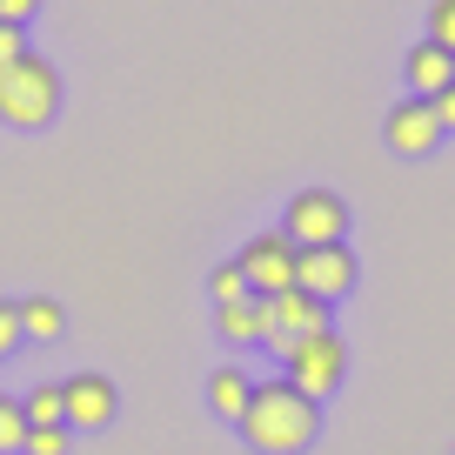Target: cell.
Instances as JSON below:
<instances>
[{
    "label": "cell",
    "mask_w": 455,
    "mask_h": 455,
    "mask_svg": "<svg viewBox=\"0 0 455 455\" xmlns=\"http://www.w3.org/2000/svg\"><path fill=\"white\" fill-rule=\"evenodd\" d=\"M54 114H60V68L28 47L20 60L0 68V121L20 134H41Z\"/></svg>",
    "instance_id": "obj_2"
},
{
    "label": "cell",
    "mask_w": 455,
    "mask_h": 455,
    "mask_svg": "<svg viewBox=\"0 0 455 455\" xmlns=\"http://www.w3.org/2000/svg\"><path fill=\"white\" fill-rule=\"evenodd\" d=\"M295 255L301 248L288 242L282 228H268V235H255V242L242 248V275H248V295H282V288H295Z\"/></svg>",
    "instance_id": "obj_8"
},
{
    "label": "cell",
    "mask_w": 455,
    "mask_h": 455,
    "mask_svg": "<svg viewBox=\"0 0 455 455\" xmlns=\"http://www.w3.org/2000/svg\"><path fill=\"white\" fill-rule=\"evenodd\" d=\"M214 335H221L228 348H255V341H268V301H261V295L221 301V308H214Z\"/></svg>",
    "instance_id": "obj_11"
},
{
    "label": "cell",
    "mask_w": 455,
    "mask_h": 455,
    "mask_svg": "<svg viewBox=\"0 0 455 455\" xmlns=\"http://www.w3.org/2000/svg\"><path fill=\"white\" fill-rule=\"evenodd\" d=\"M435 121H442V134H455V81L435 94Z\"/></svg>",
    "instance_id": "obj_22"
},
{
    "label": "cell",
    "mask_w": 455,
    "mask_h": 455,
    "mask_svg": "<svg viewBox=\"0 0 455 455\" xmlns=\"http://www.w3.org/2000/svg\"><path fill=\"white\" fill-rule=\"evenodd\" d=\"M402 81H409V94L435 100L442 87L455 81V54H449V47H435V41H415L409 54H402Z\"/></svg>",
    "instance_id": "obj_10"
},
{
    "label": "cell",
    "mask_w": 455,
    "mask_h": 455,
    "mask_svg": "<svg viewBox=\"0 0 455 455\" xmlns=\"http://www.w3.org/2000/svg\"><path fill=\"white\" fill-rule=\"evenodd\" d=\"M60 415H68L74 435H94V428H108L114 415H121V388H114L100 369H81V375L60 382Z\"/></svg>",
    "instance_id": "obj_6"
},
{
    "label": "cell",
    "mask_w": 455,
    "mask_h": 455,
    "mask_svg": "<svg viewBox=\"0 0 455 455\" xmlns=\"http://www.w3.org/2000/svg\"><path fill=\"white\" fill-rule=\"evenodd\" d=\"M282 235H288L295 248H328V242H348V201H341L335 188H301V195H288Z\"/></svg>",
    "instance_id": "obj_4"
},
{
    "label": "cell",
    "mask_w": 455,
    "mask_h": 455,
    "mask_svg": "<svg viewBox=\"0 0 455 455\" xmlns=\"http://www.w3.org/2000/svg\"><path fill=\"white\" fill-rule=\"evenodd\" d=\"M20 54H28V28L0 20V68H7V60H20Z\"/></svg>",
    "instance_id": "obj_20"
},
{
    "label": "cell",
    "mask_w": 455,
    "mask_h": 455,
    "mask_svg": "<svg viewBox=\"0 0 455 455\" xmlns=\"http://www.w3.org/2000/svg\"><path fill=\"white\" fill-rule=\"evenodd\" d=\"M208 295H214V308H221V301H242L248 295L242 261H214V268H208Z\"/></svg>",
    "instance_id": "obj_16"
},
{
    "label": "cell",
    "mask_w": 455,
    "mask_h": 455,
    "mask_svg": "<svg viewBox=\"0 0 455 455\" xmlns=\"http://www.w3.org/2000/svg\"><path fill=\"white\" fill-rule=\"evenodd\" d=\"M428 41L455 54V0H435V7H428Z\"/></svg>",
    "instance_id": "obj_18"
},
{
    "label": "cell",
    "mask_w": 455,
    "mask_h": 455,
    "mask_svg": "<svg viewBox=\"0 0 455 455\" xmlns=\"http://www.w3.org/2000/svg\"><path fill=\"white\" fill-rule=\"evenodd\" d=\"M68 449H74V428L54 422V428H28V449L20 455H68Z\"/></svg>",
    "instance_id": "obj_17"
},
{
    "label": "cell",
    "mask_w": 455,
    "mask_h": 455,
    "mask_svg": "<svg viewBox=\"0 0 455 455\" xmlns=\"http://www.w3.org/2000/svg\"><path fill=\"white\" fill-rule=\"evenodd\" d=\"M268 301V348L282 355L288 341H308V335H322V328H335L328 322V301H315V295H301V288H282V295H261Z\"/></svg>",
    "instance_id": "obj_9"
},
{
    "label": "cell",
    "mask_w": 455,
    "mask_h": 455,
    "mask_svg": "<svg viewBox=\"0 0 455 455\" xmlns=\"http://www.w3.org/2000/svg\"><path fill=\"white\" fill-rule=\"evenodd\" d=\"M382 141L395 148L402 161H422V155H435V148H442L435 100H422V94H402L395 108H388V121H382Z\"/></svg>",
    "instance_id": "obj_7"
},
{
    "label": "cell",
    "mask_w": 455,
    "mask_h": 455,
    "mask_svg": "<svg viewBox=\"0 0 455 455\" xmlns=\"http://www.w3.org/2000/svg\"><path fill=\"white\" fill-rule=\"evenodd\" d=\"M282 375L301 388V395L328 402L341 382H348V341H341L335 328H322V335H308V341H288L282 348Z\"/></svg>",
    "instance_id": "obj_3"
},
{
    "label": "cell",
    "mask_w": 455,
    "mask_h": 455,
    "mask_svg": "<svg viewBox=\"0 0 455 455\" xmlns=\"http://www.w3.org/2000/svg\"><path fill=\"white\" fill-rule=\"evenodd\" d=\"M355 282H362V261L348 255V242L301 248V255H295V288H301V295H315V301H328V308L355 295Z\"/></svg>",
    "instance_id": "obj_5"
},
{
    "label": "cell",
    "mask_w": 455,
    "mask_h": 455,
    "mask_svg": "<svg viewBox=\"0 0 455 455\" xmlns=\"http://www.w3.org/2000/svg\"><path fill=\"white\" fill-rule=\"evenodd\" d=\"M20 341H28L20 335V301H0V362L20 355Z\"/></svg>",
    "instance_id": "obj_19"
},
{
    "label": "cell",
    "mask_w": 455,
    "mask_h": 455,
    "mask_svg": "<svg viewBox=\"0 0 455 455\" xmlns=\"http://www.w3.org/2000/svg\"><path fill=\"white\" fill-rule=\"evenodd\" d=\"M20 409H28V428H54V422H68V415H60V382L28 388V395H20Z\"/></svg>",
    "instance_id": "obj_15"
},
{
    "label": "cell",
    "mask_w": 455,
    "mask_h": 455,
    "mask_svg": "<svg viewBox=\"0 0 455 455\" xmlns=\"http://www.w3.org/2000/svg\"><path fill=\"white\" fill-rule=\"evenodd\" d=\"M235 435H242L255 455H301L315 435H322V402L301 395L288 375H275V382H255V395H248V409H242V422H235Z\"/></svg>",
    "instance_id": "obj_1"
},
{
    "label": "cell",
    "mask_w": 455,
    "mask_h": 455,
    "mask_svg": "<svg viewBox=\"0 0 455 455\" xmlns=\"http://www.w3.org/2000/svg\"><path fill=\"white\" fill-rule=\"evenodd\" d=\"M60 328H68V315H60L54 295H28L20 301V335L28 341H60Z\"/></svg>",
    "instance_id": "obj_13"
},
{
    "label": "cell",
    "mask_w": 455,
    "mask_h": 455,
    "mask_svg": "<svg viewBox=\"0 0 455 455\" xmlns=\"http://www.w3.org/2000/svg\"><path fill=\"white\" fill-rule=\"evenodd\" d=\"M248 395H255V375L242 369V362H221V369L208 375V415L214 422H242V409H248Z\"/></svg>",
    "instance_id": "obj_12"
},
{
    "label": "cell",
    "mask_w": 455,
    "mask_h": 455,
    "mask_svg": "<svg viewBox=\"0 0 455 455\" xmlns=\"http://www.w3.org/2000/svg\"><path fill=\"white\" fill-rule=\"evenodd\" d=\"M20 449H28V409H20V395L0 388V455H20Z\"/></svg>",
    "instance_id": "obj_14"
},
{
    "label": "cell",
    "mask_w": 455,
    "mask_h": 455,
    "mask_svg": "<svg viewBox=\"0 0 455 455\" xmlns=\"http://www.w3.org/2000/svg\"><path fill=\"white\" fill-rule=\"evenodd\" d=\"M34 14H41V0H0V20H14V28H28Z\"/></svg>",
    "instance_id": "obj_21"
}]
</instances>
